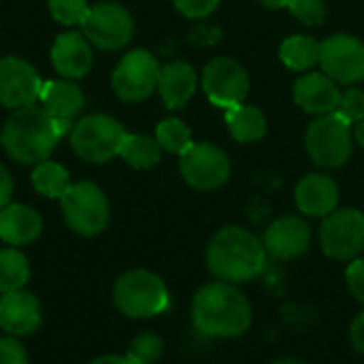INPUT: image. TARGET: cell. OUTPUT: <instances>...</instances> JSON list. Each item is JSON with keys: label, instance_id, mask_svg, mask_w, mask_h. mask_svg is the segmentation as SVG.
<instances>
[{"label": "cell", "instance_id": "cell-1", "mask_svg": "<svg viewBox=\"0 0 364 364\" xmlns=\"http://www.w3.org/2000/svg\"><path fill=\"white\" fill-rule=\"evenodd\" d=\"M194 328L205 337L232 339L252 324V305L245 294L228 282L203 286L192 301Z\"/></svg>", "mask_w": 364, "mask_h": 364}, {"label": "cell", "instance_id": "cell-2", "mask_svg": "<svg viewBox=\"0 0 364 364\" xmlns=\"http://www.w3.org/2000/svg\"><path fill=\"white\" fill-rule=\"evenodd\" d=\"M264 262L267 250L262 241L241 226L222 228L207 247V267L220 282H250L264 269Z\"/></svg>", "mask_w": 364, "mask_h": 364}, {"label": "cell", "instance_id": "cell-3", "mask_svg": "<svg viewBox=\"0 0 364 364\" xmlns=\"http://www.w3.org/2000/svg\"><path fill=\"white\" fill-rule=\"evenodd\" d=\"M64 136L60 124L38 107L17 109L2 126L0 143L19 164H38L49 158Z\"/></svg>", "mask_w": 364, "mask_h": 364}, {"label": "cell", "instance_id": "cell-4", "mask_svg": "<svg viewBox=\"0 0 364 364\" xmlns=\"http://www.w3.org/2000/svg\"><path fill=\"white\" fill-rule=\"evenodd\" d=\"M113 301L128 318L160 316L168 307V290L151 271H130L115 282Z\"/></svg>", "mask_w": 364, "mask_h": 364}, {"label": "cell", "instance_id": "cell-5", "mask_svg": "<svg viewBox=\"0 0 364 364\" xmlns=\"http://www.w3.org/2000/svg\"><path fill=\"white\" fill-rule=\"evenodd\" d=\"M128 132L109 115H87L79 119L70 130V145L75 154L87 162H107L119 156V149Z\"/></svg>", "mask_w": 364, "mask_h": 364}, {"label": "cell", "instance_id": "cell-6", "mask_svg": "<svg viewBox=\"0 0 364 364\" xmlns=\"http://www.w3.org/2000/svg\"><path fill=\"white\" fill-rule=\"evenodd\" d=\"M62 213L70 230L83 237H92L105 230L109 222V203L102 190L92 181H79L70 186L60 198Z\"/></svg>", "mask_w": 364, "mask_h": 364}, {"label": "cell", "instance_id": "cell-7", "mask_svg": "<svg viewBox=\"0 0 364 364\" xmlns=\"http://www.w3.org/2000/svg\"><path fill=\"white\" fill-rule=\"evenodd\" d=\"M307 151L318 166L337 168L343 166L352 156V132L350 126L335 113L316 119L305 136Z\"/></svg>", "mask_w": 364, "mask_h": 364}, {"label": "cell", "instance_id": "cell-8", "mask_svg": "<svg viewBox=\"0 0 364 364\" xmlns=\"http://www.w3.org/2000/svg\"><path fill=\"white\" fill-rule=\"evenodd\" d=\"M320 245L328 258L354 260L364 250V215L356 209H339L324 218Z\"/></svg>", "mask_w": 364, "mask_h": 364}, {"label": "cell", "instance_id": "cell-9", "mask_svg": "<svg viewBox=\"0 0 364 364\" xmlns=\"http://www.w3.org/2000/svg\"><path fill=\"white\" fill-rule=\"evenodd\" d=\"M158 77H160L158 60L145 49H134L119 60L117 68L113 70L111 83L122 100L139 102L145 100L158 87Z\"/></svg>", "mask_w": 364, "mask_h": 364}, {"label": "cell", "instance_id": "cell-10", "mask_svg": "<svg viewBox=\"0 0 364 364\" xmlns=\"http://www.w3.org/2000/svg\"><path fill=\"white\" fill-rule=\"evenodd\" d=\"M81 26L83 36L100 49H119L132 38L134 32L130 13L117 2H98L90 6V13Z\"/></svg>", "mask_w": 364, "mask_h": 364}, {"label": "cell", "instance_id": "cell-11", "mask_svg": "<svg viewBox=\"0 0 364 364\" xmlns=\"http://www.w3.org/2000/svg\"><path fill=\"white\" fill-rule=\"evenodd\" d=\"M320 64L335 83H358L364 79V43L350 34H335L320 43Z\"/></svg>", "mask_w": 364, "mask_h": 364}, {"label": "cell", "instance_id": "cell-12", "mask_svg": "<svg viewBox=\"0 0 364 364\" xmlns=\"http://www.w3.org/2000/svg\"><path fill=\"white\" fill-rule=\"evenodd\" d=\"M181 175L196 190H215L230 177L228 156L211 143H194L181 154Z\"/></svg>", "mask_w": 364, "mask_h": 364}, {"label": "cell", "instance_id": "cell-13", "mask_svg": "<svg viewBox=\"0 0 364 364\" xmlns=\"http://www.w3.org/2000/svg\"><path fill=\"white\" fill-rule=\"evenodd\" d=\"M203 87L213 105L230 109L235 105H241L247 96L250 77L237 60L215 58L205 68Z\"/></svg>", "mask_w": 364, "mask_h": 364}, {"label": "cell", "instance_id": "cell-14", "mask_svg": "<svg viewBox=\"0 0 364 364\" xmlns=\"http://www.w3.org/2000/svg\"><path fill=\"white\" fill-rule=\"evenodd\" d=\"M43 79L21 58H2L0 60V105L11 109L32 107L38 100Z\"/></svg>", "mask_w": 364, "mask_h": 364}, {"label": "cell", "instance_id": "cell-15", "mask_svg": "<svg viewBox=\"0 0 364 364\" xmlns=\"http://www.w3.org/2000/svg\"><path fill=\"white\" fill-rule=\"evenodd\" d=\"M311 241V230L305 220L296 215H286L275 220L264 232V250L273 258L292 260L307 252Z\"/></svg>", "mask_w": 364, "mask_h": 364}, {"label": "cell", "instance_id": "cell-16", "mask_svg": "<svg viewBox=\"0 0 364 364\" xmlns=\"http://www.w3.org/2000/svg\"><path fill=\"white\" fill-rule=\"evenodd\" d=\"M38 100L43 102V109L60 124L64 134L73 130V119L81 113L85 105L83 90L68 79L43 81Z\"/></svg>", "mask_w": 364, "mask_h": 364}, {"label": "cell", "instance_id": "cell-17", "mask_svg": "<svg viewBox=\"0 0 364 364\" xmlns=\"http://www.w3.org/2000/svg\"><path fill=\"white\" fill-rule=\"evenodd\" d=\"M92 47L81 32L60 34L51 47V64L64 79H81L92 68Z\"/></svg>", "mask_w": 364, "mask_h": 364}, {"label": "cell", "instance_id": "cell-18", "mask_svg": "<svg viewBox=\"0 0 364 364\" xmlns=\"http://www.w3.org/2000/svg\"><path fill=\"white\" fill-rule=\"evenodd\" d=\"M0 326L15 337L34 333L41 326V305L36 296L23 290L4 292L0 299Z\"/></svg>", "mask_w": 364, "mask_h": 364}, {"label": "cell", "instance_id": "cell-19", "mask_svg": "<svg viewBox=\"0 0 364 364\" xmlns=\"http://www.w3.org/2000/svg\"><path fill=\"white\" fill-rule=\"evenodd\" d=\"M294 100L307 113L328 115V113H335V109L341 100V92L328 75L309 73L296 81Z\"/></svg>", "mask_w": 364, "mask_h": 364}, {"label": "cell", "instance_id": "cell-20", "mask_svg": "<svg viewBox=\"0 0 364 364\" xmlns=\"http://www.w3.org/2000/svg\"><path fill=\"white\" fill-rule=\"evenodd\" d=\"M296 205L305 215L311 218H326L335 211L339 203V190L337 183L328 175H307L301 179L294 192Z\"/></svg>", "mask_w": 364, "mask_h": 364}, {"label": "cell", "instance_id": "cell-21", "mask_svg": "<svg viewBox=\"0 0 364 364\" xmlns=\"http://www.w3.org/2000/svg\"><path fill=\"white\" fill-rule=\"evenodd\" d=\"M43 230L38 213L26 205H6L0 209V239L13 247L32 243Z\"/></svg>", "mask_w": 364, "mask_h": 364}, {"label": "cell", "instance_id": "cell-22", "mask_svg": "<svg viewBox=\"0 0 364 364\" xmlns=\"http://www.w3.org/2000/svg\"><path fill=\"white\" fill-rule=\"evenodd\" d=\"M158 90L168 109H181L196 90V73L186 62H171L160 68Z\"/></svg>", "mask_w": 364, "mask_h": 364}, {"label": "cell", "instance_id": "cell-23", "mask_svg": "<svg viewBox=\"0 0 364 364\" xmlns=\"http://www.w3.org/2000/svg\"><path fill=\"white\" fill-rule=\"evenodd\" d=\"M226 124L230 128V134L239 143H252L264 136L267 132V119L260 109L247 107V105H235L226 109Z\"/></svg>", "mask_w": 364, "mask_h": 364}, {"label": "cell", "instance_id": "cell-24", "mask_svg": "<svg viewBox=\"0 0 364 364\" xmlns=\"http://www.w3.org/2000/svg\"><path fill=\"white\" fill-rule=\"evenodd\" d=\"M282 62L292 70H307L320 62V43L311 36H290L279 49Z\"/></svg>", "mask_w": 364, "mask_h": 364}, {"label": "cell", "instance_id": "cell-25", "mask_svg": "<svg viewBox=\"0 0 364 364\" xmlns=\"http://www.w3.org/2000/svg\"><path fill=\"white\" fill-rule=\"evenodd\" d=\"M32 186L43 196L62 198L64 192L70 188V181H68V173L64 166H60L58 162H51V160H43L32 171Z\"/></svg>", "mask_w": 364, "mask_h": 364}, {"label": "cell", "instance_id": "cell-26", "mask_svg": "<svg viewBox=\"0 0 364 364\" xmlns=\"http://www.w3.org/2000/svg\"><path fill=\"white\" fill-rule=\"evenodd\" d=\"M30 279V267H28V258L9 247V250H0V292H15L21 290Z\"/></svg>", "mask_w": 364, "mask_h": 364}, {"label": "cell", "instance_id": "cell-27", "mask_svg": "<svg viewBox=\"0 0 364 364\" xmlns=\"http://www.w3.org/2000/svg\"><path fill=\"white\" fill-rule=\"evenodd\" d=\"M160 151L162 147L156 139L145 134H128L119 149V156L134 168H151L154 164H158Z\"/></svg>", "mask_w": 364, "mask_h": 364}, {"label": "cell", "instance_id": "cell-28", "mask_svg": "<svg viewBox=\"0 0 364 364\" xmlns=\"http://www.w3.org/2000/svg\"><path fill=\"white\" fill-rule=\"evenodd\" d=\"M156 141L160 143L162 149H166L171 154H179V156L186 154L194 145L190 128L181 119H177V117H168V119L158 124Z\"/></svg>", "mask_w": 364, "mask_h": 364}, {"label": "cell", "instance_id": "cell-29", "mask_svg": "<svg viewBox=\"0 0 364 364\" xmlns=\"http://www.w3.org/2000/svg\"><path fill=\"white\" fill-rule=\"evenodd\" d=\"M162 350H164V346H162L160 337H156L151 333H143L130 343L126 358L130 360V364H154L162 356Z\"/></svg>", "mask_w": 364, "mask_h": 364}, {"label": "cell", "instance_id": "cell-30", "mask_svg": "<svg viewBox=\"0 0 364 364\" xmlns=\"http://www.w3.org/2000/svg\"><path fill=\"white\" fill-rule=\"evenodd\" d=\"M49 11L55 21L64 26L83 23V19L90 13V6L85 0H49Z\"/></svg>", "mask_w": 364, "mask_h": 364}, {"label": "cell", "instance_id": "cell-31", "mask_svg": "<svg viewBox=\"0 0 364 364\" xmlns=\"http://www.w3.org/2000/svg\"><path fill=\"white\" fill-rule=\"evenodd\" d=\"M335 115L339 119H343L348 126L358 124L360 119H364V92L348 90L346 94H341V100L335 109Z\"/></svg>", "mask_w": 364, "mask_h": 364}, {"label": "cell", "instance_id": "cell-32", "mask_svg": "<svg viewBox=\"0 0 364 364\" xmlns=\"http://www.w3.org/2000/svg\"><path fill=\"white\" fill-rule=\"evenodd\" d=\"M286 6L294 17H299L307 26H318L326 17V6L322 0H288Z\"/></svg>", "mask_w": 364, "mask_h": 364}, {"label": "cell", "instance_id": "cell-33", "mask_svg": "<svg viewBox=\"0 0 364 364\" xmlns=\"http://www.w3.org/2000/svg\"><path fill=\"white\" fill-rule=\"evenodd\" d=\"M220 0H173L179 13L186 17H207L218 9Z\"/></svg>", "mask_w": 364, "mask_h": 364}, {"label": "cell", "instance_id": "cell-34", "mask_svg": "<svg viewBox=\"0 0 364 364\" xmlns=\"http://www.w3.org/2000/svg\"><path fill=\"white\" fill-rule=\"evenodd\" d=\"M0 364H28L26 350L15 337L0 339Z\"/></svg>", "mask_w": 364, "mask_h": 364}, {"label": "cell", "instance_id": "cell-35", "mask_svg": "<svg viewBox=\"0 0 364 364\" xmlns=\"http://www.w3.org/2000/svg\"><path fill=\"white\" fill-rule=\"evenodd\" d=\"M346 282H348V290L352 292V296L356 301L364 303V258L354 260L348 271H346Z\"/></svg>", "mask_w": 364, "mask_h": 364}, {"label": "cell", "instance_id": "cell-36", "mask_svg": "<svg viewBox=\"0 0 364 364\" xmlns=\"http://www.w3.org/2000/svg\"><path fill=\"white\" fill-rule=\"evenodd\" d=\"M350 341L354 346L356 352L364 354V311L356 316V320L352 322V328H350Z\"/></svg>", "mask_w": 364, "mask_h": 364}, {"label": "cell", "instance_id": "cell-37", "mask_svg": "<svg viewBox=\"0 0 364 364\" xmlns=\"http://www.w3.org/2000/svg\"><path fill=\"white\" fill-rule=\"evenodd\" d=\"M13 196V177L11 173L0 164V209L11 203Z\"/></svg>", "mask_w": 364, "mask_h": 364}, {"label": "cell", "instance_id": "cell-38", "mask_svg": "<svg viewBox=\"0 0 364 364\" xmlns=\"http://www.w3.org/2000/svg\"><path fill=\"white\" fill-rule=\"evenodd\" d=\"M92 364H130V360L126 356H102Z\"/></svg>", "mask_w": 364, "mask_h": 364}, {"label": "cell", "instance_id": "cell-39", "mask_svg": "<svg viewBox=\"0 0 364 364\" xmlns=\"http://www.w3.org/2000/svg\"><path fill=\"white\" fill-rule=\"evenodd\" d=\"M354 136H356V141L360 143V147H364V119H360V122L356 124V132H354Z\"/></svg>", "mask_w": 364, "mask_h": 364}, {"label": "cell", "instance_id": "cell-40", "mask_svg": "<svg viewBox=\"0 0 364 364\" xmlns=\"http://www.w3.org/2000/svg\"><path fill=\"white\" fill-rule=\"evenodd\" d=\"M264 6H269V9H282V6H286L288 4V0H260Z\"/></svg>", "mask_w": 364, "mask_h": 364}, {"label": "cell", "instance_id": "cell-41", "mask_svg": "<svg viewBox=\"0 0 364 364\" xmlns=\"http://www.w3.org/2000/svg\"><path fill=\"white\" fill-rule=\"evenodd\" d=\"M273 364H305L303 360H296V358H279V360H275Z\"/></svg>", "mask_w": 364, "mask_h": 364}]
</instances>
